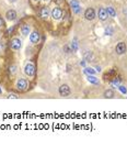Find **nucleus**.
Wrapping results in <instances>:
<instances>
[{"label":"nucleus","instance_id":"nucleus-1","mask_svg":"<svg viewBox=\"0 0 127 143\" xmlns=\"http://www.w3.org/2000/svg\"><path fill=\"white\" fill-rule=\"evenodd\" d=\"M21 46H22V42H21L20 39H13L12 41L10 42V48L14 51L20 50Z\"/></svg>","mask_w":127,"mask_h":143},{"label":"nucleus","instance_id":"nucleus-2","mask_svg":"<svg viewBox=\"0 0 127 143\" xmlns=\"http://www.w3.org/2000/svg\"><path fill=\"white\" fill-rule=\"evenodd\" d=\"M63 17V10L59 8H54L53 10H51V18L54 19V20H59V19H62Z\"/></svg>","mask_w":127,"mask_h":143},{"label":"nucleus","instance_id":"nucleus-3","mask_svg":"<svg viewBox=\"0 0 127 143\" xmlns=\"http://www.w3.org/2000/svg\"><path fill=\"white\" fill-rule=\"evenodd\" d=\"M24 73L27 75V76H33L35 73V67L32 63H29V64L25 65L24 67Z\"/></svg>","mask_w":127,"mask_h":143},{"label":"nucleus","instance_id":"nucleus-4","mask_svg":"<svg viewBox=\"0 0 127 143\" xmlns=\"http://www.w3.org/2000/svg\"><path fill=\"white\" fill-rule=\"evenodd\" d=\"M84 18L87 20H93L95 18V12L92 8H88L86 11H84Z\"/></svg>","mask_w":127,"mask_h":143},{"label":"nucleus","instance_id":"nucleus-5","mask_svg":"<svg viewBox=\"0 0 127 143\" xmlns=\"http://www.w3.org/2000/svg\"><path fill=\"white\" fill-rule=\"evenodd\" d=\"M59 94H60V96H63V97H67V96L70 94L69 86L68 85H62L59 87Z\"/></svg>","mask_w":127,"mask_h":143},{"label":"nucleus","instance_id":"nucleus-6","mask_svg":"<svg viewBox=\"0 0 127 143\" xmlns=\"http://www.w3.org/2000/svg\"><path fill=\"white\" fill-rule=\"evenodd\" d=\"M39 39H41V35H39V33H38V32H36V31L32 32L31 35H30V41H31L33 44L38 43V42H39Z\"/></svg>","mask_w":127,"mask_h":143},{"label":"nucleus","instance_id":"nucleus-7","mask_svg":"<svg viewBox=\"0 0 127 143\" xmlns=\"http://www.w3.org/2000/svg\"><path fill=\"white\" fill-rule=\"evenodd\" d=\"M27 87V81L25 79H19L16 83V88L19 90H25Z\"/></svg>","mask_w":127,"mask_h":143},{"label":"nucleus","instance_id":"nucleus-8","mask_svg":"<svg viewBox=\"0 0 127 143\" xmlns=\"http://www.w3.org/2000/svg\"><path fill=\"white\" fill-rule=\"evenodd\" d=\"M125 52H126V44L124 42H119L116 45V53L121 55V54H124Z\"/></svg>","mask_w":127,"mask_h":143},{"label":"nucleus","instance_id":"nucleus-9","mask_svg":"<svg viewBox=\"0 0 127 143\" xmlns=\"http://www.w3.org/2000/svg\"><path fill=\"white\" fill-rule=\"evenodd\" d=\"M98 15H99V19H100V20H102V21H105L107 19V17H109L106 9H104V8H101L100 10H99Z\"/></svg>","mask_w":127,"mask_h":143},{"label":"nucleus","instance_id":"nucleus-10","mask_svg":"<svg viewBox=\"0 0 127 143\" xmlns=\"http://www.w3.org/2000/svg\"><path fill=\"white\" fill-rule=\"evenodd\" d=\"M6 17L9 21H13V20H15V18H16V12L14 10H9V11H7Z\"/></svg>","mask_w":127,"mask_h":143},{"label":"nucleus","instance_id":"nucleus-11","mask_svg":"<svg viewBox=\"0 0 127 143\" xmlns=\"http://www.w3.org/2000/svg\"><path fill=\"white\" fill-rule=\"evenodd\" d=\"M39 16H41L42 19H47L48 16H49V11L48 9L46 8V7H44V8L41 9V12H39Z\"/></svg>","mask_w":127,"mask_h":143},{"label":"nucleus","instance_id":"nucleus-12","mask_svg":"<svg viewBox=\"0 0 127 143\" xmlns=\"http://www.w3.org/2000/svg\"><path fill=\"white\" fill-rule=\"evenodd\" d=\"M22 34L23 35H29L30 34V27L27 24H24L22 27Z\"/></svg>","mask_w":127,"mask_h":143},{"label":"nucleus","instance_id":"nucleus-13","mask_svg":"<svg viewBox=\"0 0 127 143\" xmlns=\"http://www.w3.org/2000/svg\"><path fill=\"white\" fill-rule=\"evenodd\" d=\"M106 11H107V15L110 16V17H116V12H115V10H114V8H112V7H109V8L106 9Z\"/></svg>","mask_w":127,"mask_h":143},{"label":"nucleus","instance_id":"nucleus-14","mask_svg":"<svg viewBox=\"0 0 127 143\" xmlns=\"http://www.w3.org/2000/svg\"><path fill=\"white\" fill-rule=\"evenodd\" d=\"M88 80L90 81V83H92V84H99V79L96 78L95 76H93V75H89Z\"/></svg>","mask_w":127,"mask_h":143},{"label":"nucleus","instance_id":"nucleus-15","mask_svg":"<svg viewBox=\"0 0 127 143\" xmlns=\"http://www.w3.org/2000/svg\"><path fill=\"white\" fill-rule=\"evenodd\" d=\"M104 97L105 98H113V97H114V91H113V90H106V91H105V93H104Z\"/></svg>","mask_w":127,"mask_h":143},{"label":"nucleus","instance_id":"nucleus-16","mask_svg":"<svg viewBox=\"0 0 127 143\" xmlns=\"http://www.w3.org/2000/svg\"><path fill=\"white\" fill-rule=\"evenodd\" d=\"M70 48H71V51H74V52H75V51H77V50H78V43H77L76 41H74L71 43V45H70Z\"/></svg>","mask_w":127,"mask_h":143},{"label":"nucleus","instance_id":"nucleus-17","mask_svg":"<svg viewBox=\"0 0 127 143\" xmlns=\"http://www.w3.org/2000/svg\"><path fill=\"white\" fill-rule=\"evenodd\" d=\"M94 69H92V68H91V67H87V68L86 69H84V73H87V74H88V75H93V74H94Z\"/></svg>","mask_w":127,"mask_h":143},{"label":"nucleus","instance_id":"nucleus-18","mask_svg":"<svg viewBox=\"0 0 127 143\" xmlns=\"http://www.w3.org/2000/svg\"><path fill=\"white\" fill-rule=\"evenodd\" d=\"M72 9H74V11L76 13H79V12H81V8H80V6L78 4V6H76V7H72Z\"/></svg>","mask_w":127,"mask_h":143},{"label":"nucleus","instance_id":"nucleus-19","mask_svg":"<svg viewBox=\"0 0 127 143\" xmlns=\"http://www.w3.org/2000/svg\"><path fill=\"white\" fill-rule=\"evenodd\" d=\"M91 56H92V53H91V52H87L86 55H84V58H86V60H90Z\"/></svg>","mask_w":127,"mask_h":143},{"label":"nucleus","instance_id":"nucleus-20","mask_svg":"<svg viewBox=\"0 0 127 143\" xmlns=\"http://www.w3.org/2000/svg\"><path fill=\"white\" fill-rule=\"evenodd\" d=\"M10 73H11L12 75H14L15 73H16V67H15V66H11V67H10Z\"/></svg>","mask_w":127,"mask_h":143},{"label":"nucleus","instance_id":"nucleus-21","mask_svg":"<svg viewBox=\"0 0 127 143\" xmlns=\"http://www.w3.org/2000/svg\"><path fill=\"white\" fill-rule=\"evenodd\" d=\"M70 4H71V7H76V6H78V1H76V0H71L70 1Z\"/></svg>","mask_w":127,"mask_h":143},{"label":"nucleus","instance_id":"nucleus-22","mask_svg":"<svg viewBox=\"0 0 127 143\" xmlns=\"http://www.w3.org/2000/svg\"><path fill=\"white\" fill-rule=\"evenodd\" d=\"M118 88H119V90H121L122 93H124V94H126V93H127V89H126L125 87H123V86H119Z\"/></svg>","mask_w":127,"mask_h":143},{"label":"nucleus","instance_id":"nucleus-23","mask_svg":"<svg viewBox=\"0 0 127 143\" xmlns=\"http://www.w3.org/2000/svg\"><path fill=\"white\" fill-rule=\"evenodd\" d=\"M105 33H106V34H109V35H112L113 31H112L111 29H106V30H105Z\"/></svg>","mask_w":127,"mask_h":143},{"label":"nucleus","instance_id":"nucleus-24","mask_svg":"<svg viewBox=\"0 0 127 143\" xmlns=\"http://www.w3.org/2000/svg\"><path fill=\"white\" fill-rule=\"evenodd\" d=\"M3 50H4V44L3 43H0V52H2Z\"/></svg>","mask_w":127,"mask_h":143},{"label":"nucleus","instance_id":"nucleus-25","mask_svg":"<svg viewBox=\"0 0 127 143\" xmlns=\"http://www.w3.org/2000/svg\"><path fill=\"white\" fill-rule=\"evenodd\" d=\"M12 31H13V27H11V28H9V29H8V33L9 34L12 33Z\"/></svg>","mask_w":127,"mask_h":143},{"label":"nucleus","instance_id":"nucleus-26","mask_svg":"<svg viewBox=\"0 0 127 143\" xmlns=\"http://www.w3.org/2000/svg\"><path fill=\"white\" fill-rule=\"evenodd\" d=\"M95 72H99V73H100V72H101V67H100V66H96V67H95Z\"/></svg>","mask_w":127,"mask_h":143},{"label":"nucleus","instance_id":"nucleus-27","mask_svg":"<svg viewBox=\"0 0 127 143\" xmlns=\"http://www.w3.org/2000/svg\"><path fill=\"white\" fill-rule=\"evenodd\" d=\"M65 51H66V53H69L70 52V50H69V48H68V46H65Z\"/></svg>","mask_w":127,"mask_h":143},{"label":"nucleus","instance_id":"nucleus-28","mask_svg":"<svg viewBox=\"0 0 127 143\" xmlns=\"http://www.w3.org/2000/svg\"><path fill=\"white\" fill-rule=\"evenodd\" d=\"M9 98H15V99H16L18 97H16L15 95H13V94H12V95H9Z\"/></svg>","mask_w":127,"mask_h":143},{"label":"nucleus","instance_id":"nucleus-29","mask_svg":"<svg viewBox=\"0 0 127 143\" xmlns=\"http://www.w3.org/2000/svg\"><path fill=\"white\" fill-rule=\"evenodd\" d=\"M2 24H3V22H2V20H1V19H0V28L2 27Z\"/></svg>","mask_w":127,"mask_h":143},{"label":"nucleus","instance_id":"nucleus-30","mask_svg":"<svg viewBox=\"0 0 127 143\" xmlns=\"http://www.w3.org/2000/svg\"><path fill=\"white\" fill-rule=\"evenodd\" d=\"M9 1H10V2H15L16 0H9Z\"/></svg>","mask_w":127,"mask_h":143},{"label":"nucleus","instance_id":"nucleus-31","mask_svg":"<svg viewBox=\"0 0 127 143\" xmlns=\"http://www.w3.org/2000/svg\"><path fill=\"white\" fill-rule=\"evenodd\" d=\"M0 94H1V88H0Z\"/></svg>","mask_w":127,"mask_h":143},{"label":"nucleus","instance_id":"nucleus-32","mask_svg":"<svg viewBox=\"0 0 127 143\" xmlns=\"http://www.w3.org/2000/svg\"><path fill=\"white\" fill-rule=\"evenodd\" d=\"M44 1H47V0H44Z\"/></svg>","mask_w":127,"mask_h":143}]
</instances>
